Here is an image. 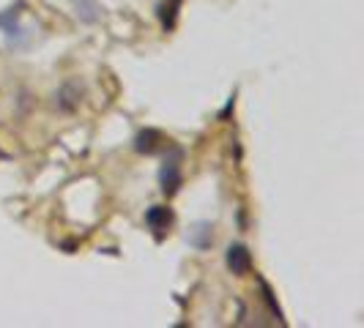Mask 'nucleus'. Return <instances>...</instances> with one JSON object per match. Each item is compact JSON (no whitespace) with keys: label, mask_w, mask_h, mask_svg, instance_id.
Instances as JSON below:
<instances>
[{"label":"nucleus","mask_w":364,"mask_h":328,"mask_svg":"<svg viewBox=\"0 0 364 328\" xmlns=\"http://www.w3.org/2000/svg\"><path fill=\"white\" fill-rule=\"evenodd\" d=\"M19 9H22V3L6 9V11L0 14V31H3L6 44H9L11 50H28L31 41H33V33H31V28L22 25V11H19Z\"/></svg>","instance_id":"1"},{"label":"nucleus","mask_w":364,"mask_h":328,"mask_svg":"<svg viewBox=\"0 0 364 328\" xmlns=\"http://www.w3.org/2000/svg\"><path fill=\"white\" fill-rule=\"evenodd\" d=\"M181 162H183V148L170 146V153L164 156L162 167H159V189L162 195L173 197L181 189Z\"/></svg>","instance_id":"2"},{"label":"nucleus","mask_w":364,"mask_h":328,"mask_svg":"<svg viewBox=\"0 0 364 328\" xmlns=\"http://www.w3.org/2000/svg\"><path fill=\"white\" fill-rule=\"evenodd\" d=\"M225 263H228L230 273L244 276V273L252 271V252H250L244 244H230L228 252H225Z\"/></svg>","instance_id":"3"},{"label":"nucleus","mask_w":364,"mask_h":328,"mask_svg":"<svg viewBox=\"0 0 364 328\" xmlns=\"http://www.w3.org/2000/svg\"><path fill=\"white\" fill-rule=\"evenodd\" d=\"M146 224H148V230L154 233V238L162 241L164 233H167L170 224H173V211H170L167 205H151L146 211Z\"/></svg>","instance_id":"4"},{"label":"nucleus","mask_w":364,"mask_h":328,"mask_svg":"<svg viewBox=\"0 0 364 328\" xmlns=\"http://www.w3.org/2000/svg\"><path fill=\"white\" fill-rule=\"evenodd\" d=\"M186 244L192 249H198V252L211 249V244H214V224L211 222H195L189 227V233H186Z\"/></svg>","instance_id":"5"},{"label":"nucleus","mask_w":364,"mask_h":328,"mask_svg":"<svg viewBox=\"0 0 364 328\" xmlns=\"http://www.w3.org/2000/svg\"><path fill=\"white\" fill-rule=\"evenodd\" d=\"M80 96H82V85L80 82H66L60 91L55 93V107L63 109V112H69V109L77 107V102H80Z\"/></svg>","instance_id":"6"},{"label":"nucleus","mask_w":364,"mask_h":328,"mask_svg":"<svg viewBox=\"0 0 364 328\" xmlns=\"http://www.w3.org/2000/svg\"><path fill=\"white\" fill-rule=\"evenodd\" d=\"M159 143H164V137L156 131V129H146V131H140L137 137H134V151L137 153H156V148Z\"/></svg>","instance_id":"7"},{"label":"nucleus","mask_w":364,"mask_h":328,"mask_svg":"<svg viewBox=\"0 0 364 328\" xmlns=\"http://www.w3.org/2000/svg\"><path fill=\"white\" fill-rule=\"evenodd\" d=\"M72 6H74V14L82 19L85 25H93V22H99V17H102L96 0H72Z\"/></svg>","instance_id":"8"},{"label":"nucleus","mask_w":364,"mask_h":328,"mask_svg":"<svg viewBox=\"0 0 364 328\" xmlns=\"http://www.w3.org/2000/svg\"><path fill=\"white\" fill-rule=\"evenodd\" d=\"M178 9H181V0H164L162 6H159V17H162L164 31H173L176 17H178Z\"/></svg>","instance_id":"9"},{"label":"nucleus","mask_w":364,"mask_h":328,"mask_svg":"<svg viewBox=\"0 0 364 328\" xmlns=\"http://www.w3.org/2000/svg\"><path fill=\"white\" fill-rule=\"evenodd\" d=\"M260 293H263V301H266V307L272 310L274 317H279V320H282V312H279V307H277V301H274V293L269 290V285H266L263 279H260Z\"/></svg>","instance_id":"10"}]
</instances>
